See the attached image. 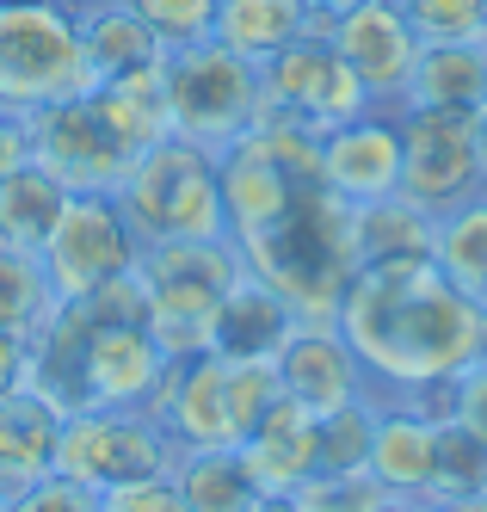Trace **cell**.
Listing matches in <instances>:
<instances>
[{
    "label": "cell",
    "instance_id": "4316f807",
    "mask_svg": "<svg viewBox=\"0 0 487 512\" xmlns=\"http://www.w3.org/2000/svg\"><path fill=\"white\" fill-rule=\"evenodd\" d=\"M173 488L185 500V512H253L259 488L241 463L235 445H216V451H179L173 457Z\"/></svg>",
    "mask_w": 487,
    "mask_h": 512
},
{
    "label": "cell",
    "instance_id": "d6a6232c",
    "mask_svg": "<svg viewBox=\"0 0 487 512\" xmlns=\"http://www.w3.org/2000/svg\"><path fill=\"white\" fill-rule=\"evenodd\" d=\"M420 44H487V0H395Z\"/></svg>",
    "mask_w": 487,
    "mask_h": 512
},
{
    "label": "cell",
    "instance_id": "e0dca14e",
    "mask_svg": "<svg viewBox=\"0 0 487 512\" xmlns=\"http://www.w3.org/2000/svg\"><path fill=\"white\" fill-rule=\"evenodd\" d=\"M93 315L87 303H56L50 321L25 340V389H37L56 414L93 408L87 395V346H93Z\"/></svg>",
    "mask_w": 487,
    "mask_h": 512
},
{
    "label": "cell",
    "instance_id": "60d3db41",
    "mask_svg": "<svg viewBox=\"0 0 487 512\" xmlns=\"http://www.w3.org/2000/svg\"><path fill=\"white\" fill-rule=\"evenodd\" d=\"M13 389H25V340L0 327V395H13Z\"/></svg>",
    "mask_w": 487,
    "mask_h": 512
},
{
    "label": "cell",
    "instance_id": "7bdbcfd3",
    "mask_svg": "<svg viewBox=\"0 0 487 512\" xmlns=\"http://www.w3.org/2000/svg\"><path fill=\"white\" fill-rule=\"evenodd\" d=\"M370 512H432L426 500H401V494H389L383 506H370Z\"/></svg>",
    "mask_w": 487,
    "mask_h": 512
},
{
    "label": "cell",
    "instance_id": "74e56055",
    "mask_svg": "<svg viewBox=\"0 0 487 512\" xmlns=\"http://www.w3.org/2000/svg\"><path fill=\"white\" fill-rule=\"evenodd\" d=\"M0 512H99V494L81 488V482H68V475H50V482L25 488L19 500H7Z\"/></svg>",
    "mask_w": 487,
    "mask_h": 512
},
{
    "label": "cell",
    "instance_id": "e575fe53",
    "mask_svg": "<svg viewBox=\"0 0 487 512\" xmlns=\"http://www.w3.org/2000/svg\"><path fill=\"white\" fill-rule=\"evenodd\" d=\"M383 482L370 469H352V475H309L303 488H296V506L303 512H370L383 506Z\"/></svg>",
    "mask_w": 487,
    "mask_h": 512
},
{
    "label": "cell",
    "instance_id": "bcb514c9",
    "mask_svg": "<svg viewBox=\"0 0 487 512\" xmlns=\"http://www.w3.org/2000/svg\"><path fill=\"white\" fill-rule=\"evenodd\" d=\"M475 358L487 364V309H481V346H475Z\"/></svg>",
    "mask_w": 487,
    "mask_h": 512
},
{
    "label": "cell",
    "instance_id": "1f68e13d",
    "mask_svg": "<svg viewBox=\"0 0 487 512\" xmlns=\"http://www.w3.org/2000/svg\"><path fill=\"white\" fill-rule=\"evenodd\" d=\"M370 432H377V395L352 401L340 414H321V469L315 475H352L370 463Z\"/></svg>",
    "mask_w": 487,
    "mask_h": 512
},
{
    "label": "cell",
    "instance_id": "83f0119b",
    "mask_svg": "<svg viewBox=\"0 0 487 512\" xmlns=\"http://www.w3.org/2000/svg\"><path fill=\"white\" fill-rule=\"evenodd\" d=\"M62 204H68V192L56 186L44 167L25 161L19 173H7V179H0V247H7V253H37L50 241Z\"/></svg>",
    "mask_w": 487,
    "mask_h": 512
},
{
    "label": "cell",
    "instance_id": "f1b7e54d",
    "mask_svg": "<svg viewBox=\"0 0 487 512\" xmlns=\"http://www.w3.org/2000/svg\"><path fill=\"white\" fill-rule=\"evenodd\" d=\"M432 266L451 278L475 309H487V192L438 216L432 229Z\"/></svg>",
    "mask_w": 487,
    "mask_h": 512
},
{
    "label": "cell",
    "instance_id": "ba28073f",
    "mask_svg": "<svg viewBox=\"0 0 487 512\" xmlns=\"http://www.w3.org/2000/svg\"><path fill=\"white\" fill-rule=\"evenodd\" d=\"M136 253H142V241L130 229V216L118 210V198L111 192H68L50 241L37 247V260H44L62 303H81L99 284L136 272Z\"/></svg>",
    "mask_w": 487,
    "mask_h": 512
},
{
    "label": "cell",
    "instance_id": "9c48e42d",
    "mask_svg": "<svg viewBox=\"0 0 487 512\" xmlns=\"http://www.w3.org/2000/svg\"><path fill=\"white\" fill-rule=\"evenodd\" d=\"M259 87H266V105L259 118H284V124H303L315 136L340 130L364 112H377L364 93V81L346 68V56L333 50L327 38H303L278 50L272 62H259Z\"/></svg>",
    "mask_w": 487,
    "mask_h": 512
},
{
    "label": "cell",
    "instance_id": "30bf717a",
    "mask_svg": "<svg viewBox=\"0 0 487 512\" xmlns=\"http://www.w3.org/2000/svg\"><path fill=\"white\" fill-rule=\"evenodd\" d=\"M481 155H475V118L407 105L401 112V198L426 216H451L457 204L481 198Z\"/></svg>",
    "mask_w": 487,
    "mask_h": 512
},
{
    "label": "cell",
    "instance_id": "c3c4849f",
    "mask_svg": "<svg viewBox=\"0 0 487 512\" xmlns=\"http://www.w3.org/2000/svg\"><path fill=\"white\" fill-rule=\"evenodd\" d=\"M481 506H487V494H481Z\"/></svg>",
    "mask_w": 487,
    "mask_h": 512
},
{
    "label": "cell",
    "instance_id": "7402d4cb",
    "mask_svg": "<svg viewBox=\"0 0 487 512\" xmlns=\"http://www.w3.org/2000/svg\"><path fill=\"white\" fill-rule=\"evenodd\" d=\"M93 105H99V118L111 124V136H118L130 155H142V149H155V142L173 136L161 56L142 62V68H124V75H111V81H99L93 87Z\"/></svg>",
    "mask_w": 487,
    "mask_h": 512
},
{
    "label": "cell",
    "instance_id": "8fae6325",
    "mask_svg": "<svg viewBox=\"0 0 487 512\" xmlns=\"http://www.w3.org/2000/svg\"><path fill=\"white\" fill-rule=\"evenodd\" d=\"M25 124H31V167H44L62 192H118L130 149L99 118L93 93L25 112Z\"/></svg>",
    "mask_w": 487,
    "mask_h": 512
},
{
    "label": "cell",
    "instance_id": "d4e9b609",
    "mask_svg": "<svg viewBox=\"0 0 487 512\" xmlns=\"http://www.w3.org/2000/svg\"><path fill=\"white\" fill-rule=\"evenodd\" d=\"M74 13H81V50H87V68H93V87L124 75V68L167 56L155 44V31H148L124 0H74Z\"/></svg>",
    "mask_w": 487,
    "mask_h": 512
},
{
    "label": "cell",
    "instance_id": "2e32d148",
    "mask_svg": "<svg viewBox=\"0 0 487 512\" xmlns=\"http://www.w3.org/2000/svg\"><path fill=\"white\" fill-rule=\"evenodd\" d=\"M155 420L179 451H216V445H241L235 408H229V358L198 352V358H173V377L155 401Z\"/></svg>",
    "mask_w": 487,
    "mask_h": 512
},
{
    "label": "cell",
    "instance_id": "44dd1931",
    "mask_svg": "<svg viewBox=\"0 0 487 512\" xmlns=\"http://www.w3.org/2000/svg\"><path fill=\"white\" fill-rule=\"evenodd\" d=\"M432 438H438V420L414 401H383L377 395V432H370V475L383 482V494H401V500H426V482H432Z\"/></svg>",
    "mask_w": 487,
    "mask_h": 512
},
{
    "label": "cell",
    "instance_id": "3957f363",
    "mask_svg": "<svg viewBox=\"0 0 487 512\" xmlns=\"http://www.w3.org/2000/svg\"><path fill=\"white\" fill-rule=\"evenodd\" d=\"M247 272L241 247L229 235L210 241H148L136 253V284L148 297V334L161 340L167 358H198L210 352L216 309Z\"/></svg>",
    "mask_w": 487,
    "mask_h": 512
},
{
    "label": "cell",
    "instance_id": "5b68a950",
    "mask_svg": "<svg viewBox=\"0 0 487 512\" xmlns=\"http://www.w3.org/2000/svg\"><path fill=\"white\" fill-rule=\"evenodd\" d=\"M118 210L130 216L136 241H210L229 235L222 223V186H216V155L185 136H167L155 149L130 155L118 179Z\"/></svg>",
    "mask_w": 487,
    "mask_h": 512
},
{
    "label": "cell",
    "instance_id": "8d00e7d4",
    "mask_svg": "<svg viewBox=\"0 0 487 512\" xmlns=\"http://www.w3.org/2000/svg\"><path fill=\"white\" fill-rule=\"evenodd\" d=\"M444 420H457L463 432H475L487 445V364H463V371L444 383Z\"/></svg>",
    "mask_w": 487,
    "mask_h": 512
},
{
    "label": "cell",
    "instance_id": "7a4b0ae2",
    "mask_svg": "<svg viewBox=\"0 0 487 512\" xmlns=\"http://www.w3.org/2000/svg\"><path fill=\"white\" fill-rule=\"evenodd\" d=\"M253 278H266L278 297L296 309V321L327 327L340 315V297L358 272L352 247V204L340 192H327L321 179L296 192L266 229H253L235 241Z\"/></svg>",
    "mask_w": 487,
    "mask_h": 512
},
{
    "label": "cell",
    "instance_id": "f35d334b",
    "mask_svg": "<svg viewBox=\"0 0 487 512\" xmlns=\"http://www.w3.org/2000/svg\"><path fill=\"white\" fill-rule=\"evenodd\" d=\"M99 512H185L173 475H155V482H136L118 494H99Z\"/></svg>",
    "mask_w": 487,
    "mask_h": 512
},
{
    "label": "cell",
    "instance_id": "7dc6e473",
    "mask_svg": "<svg viewBox=\"0 0 487 512\" xmlns=\"http://www.w3.org/2000/svg\"><path fill=\"white\" fill-rule=\"evenodd\" d=\"M315 7H327V13H340V7H358V0H315Z\"/></svg>",
    "mask_w": 487,
    "mask_h": 512
},
{
    "label": "cell",
    "instance_id": "d6986e66",
    "mask_svg": "<svg viewBox=\"0 0 487 512\" xmlns=\"http://www.w3.org/2000/svg\"><path fill=\"white\" fill-rule=\"evenodd\" d=\"M296 309L278 297V290L266 284V278H253V272H241L235 278V290L222 297V309H216V334H210V352L216 358H229V364H278V352H284V340L296 334Z\"/></svg>",
    "mask_w": 487,
    "mask_h": 512
},
{
    "label": "cell",
    "instance_id": "4fadbf2b",
    "mask_svg": "<svg viewBox=\"0 0 487 512\" xmlns=\"http://www.w3.org/2000/svg\"><path fill=\"white\" fill-rule=\"evenodd\" d=\"M321 186L352 210L401 192V112H364L321 136Z\"/></svg>",
    "mask_w": 487,
    "mask_h": 512
},
{
    "label": "cell",
    "instance_id": "8992f818",
    "mask_svg": "<svg viewBox=\"0 0 487 512\" xmlns=\"http://www.w3.org/2000/svg\"><path fill=\"white\" fill-rule=\"evenodd\" d=\"M167 75V112H173V136L198 142V149L222 155L235 136H247L259 124V105H266V87H259V62L235 56L229 44H185L161 56Z\"/></svg>",
    "mask_w": 487,
    "mask_h": 512
},
{
    "label": "cell",
    "instance_id": "603a6c76",
    "mask_svg": "<svg viewBox=\"0 0 487 512\" xmlns=\"http://www.w3.org/2000/svg\"><path fill=\"white\" fill-rule=\"evenodd\" d=\"M407 105H432V112H487V44H420ZM401 105V112H407Z\"/></svg>",
    "mask_w": 487,
    "mask_h": 512
},
{
    "label": "cell",
    "instance_id": "6da1fadb",
    "mask_svg": "<svg viewBox=\"0 0 487 512\" xmlns=\"http://www.w3.org/2000/svg\"><path fill=\"white\" fill-rule=\"evenodd\" d=\"M333 327L346 334L383 401L444 389L463 364H475L481 346V309L432 260L358 266Z\"/></svg>",
    "mask_w": 487,
    "mask_h": 512
},
{
    "label": "cell",
    "instance_id": "f6af8a7d",
    "mask_svg": "<svg viewBox=\"0 0 487 512\" xmlns=\"http://www.w3.org/2000/svg\"><path fill=\"white\" fill-rule=\"evenodd\" d=\"M432 512H487L481 500H451V506H432Z\"/></svg>",
    "mask_w": 487,
    "mask_h": 512
},
{
    "label": "cell",
    "instance_id": "ee69618b",
    "mask_svg": "<svg viewBox=\"0 0 487 512\" xmlns=\"http://www.w3.org/2000/svg\"><path fill=\"white\" fill-rule=\"evenodd\" d=\"M475 155H481V179H487V112H475Z\"/></svg>",
    "mask_w": 487,
    "mask_h": 512
},
{
    "label": "cell",
    "instance_id": "4dcf8cb0",
    "mask_svg": "<svg viewBox=\"0 0 487 512\" xmlns=\"http://www.w3.org/2000/svg\"><path fill=\"white\" fill-rule=\"evenodd\" d=\"M56 303L62 297H56L44 260H37V253H7V247H0V327L19 334V340H31L37 327L50 321Z\"/></svg>",
    "mask_w": 487,
    "mask_h": 512
},
{
    "label": "cell",
    "instance_id": "52a82bcc",
    "mask_svg": "<svg viewBox=\"0 0 487 512\" xmlns=\"http://www.w3.org/2000/svg\"><path fill=\"white\" fill-rule=\"evenodd\" d=\"M173 457L179 445L148 408H81L62 420L56 438V475L93 494H118L136 482H155V475H173Z\"/></svg>",
    "mask_w": 487,
    "mask_h": 512
},
{
    "label": "cell",
    "instance_id": "ab89813d",
    "mask_svg": "<svg viewBox=\"0 0 487 512\" xmlns=\"http://www.w3.org/2000/svg\"><path fill=\"white\" fill-rule=\"evenodd\" d=\"M31 161V124L19 112H0V179Z\"/></svg>",
    "mask_w": 487,
    "mask_h": 512
},
{
    "label": "cell",
    "instance_id": "7c38bea8",
    "mask_svg": "<svg viewBox=\"0 0 487 512\" xmlns=\"http://www.w3.org/2000/svg\"><path fill=\"white\" fill-rule=\"evenodd\" d=\"M327 44L346 56V68L364 81V93H370L377 112H401L407 105L420 38H414V25H407V13L395 7V0H358V7H340Z\"/></svg>",
    "mask_w": 487,
    "mask_h": 512
},
{
    "label": "cell",
    "instance_id": "cb8c5ba5",
    "mask_svg": "<svg viewBox=\"0 0 487 512\" xmlns=\"http://www.w3.org/2000/svg\"><path fill=\"white\" fill-rule=\"evenodd\" d=\"M309 25H315V0H222L210 38L247 62H272L278 50L303 44Z\"/></svg>",
    "mask_w": 487,
    "mask_h": 512
},
{
    "label": "cell",
    "instance_id": "f546056e",
    "mask_svg": "<svg viewBox=\"0 0 487 512\" xmlns=\"http://www.w3.org/2000/svg\"><path fill=\"white\" fill-rule=\"evenodd\" d=\"M487 494V445L475 432H463L457 420H438L432 438V482H426V506H451V500H481Z\"/></svg>",
    "mask_w": 487,
    "mask_h": 512
},
{
    "label": "cell",
    "instance_id": "ac0fdd59",
    "mask_svg": "<svg viewBox=\"0 0 487 512\" xmlns=\"http://www.w3.org/2000/svg\"><path fill=\"white\" fill-rule=\"evenodd\" d=\"M235 451L259 494H296L321 469V420L309 408H296L290 395H278Z\"/></svg>",
    "mask_w": 487,
    "mask_h": 512
},
{
    "label": "cell",
    "instance_id": "484cf974",
    "mask_svg": "<svg viewBox=\"0 0 487 512\" xmlns=\"http://www.w3.org/2000/svg\"><path fill=\"white\" fill-rule=\"evenodd\" d=\"M432 229L438 216H426L420 204L377 198V204H358L352 210V247H358V266H395V260H432Z\"/></svg>",
    "mask_w": 487,
    "mask_h": 512
},
{
    "label": "cell",
    "instance_id": "d590c367",
    "mask_svg": "<svg viewBox=\"0 0 487 512\" xmlns=\"http://www.w3.org/2000/svg\"><path fill=\"white\" fill-rule=\"evenodd\" d=\"M278 389V364H229V408H235V432L247 438L259 426V414L272 408Z\"/></svg>",
    "mask_w": 487,
    "mask_h": 512
},
{
    "label": "cell",
    "instance_id": "5bb4252c",
    "mask_svg": "<svg viewBox=\"0 0 487 512\" xmlns=\"http://www.w3.org/2000/svg\"><path fill=\"white\" fill-rule=\"evenodd\" d=\"M278 389L296 401V408H309L315 420L352 408V401H364V395H377L370 377H364V364H358V352L346 346V334L333 321L327 327L303 321L284 340V352H278Z\"/></svg>",
    "mask_w": 487,
    "mask_h": 512
},
{
    "label": "cell",
    "instance_id": "836d02e7",
    "mask_svg": "<svg viewBox=\"0 0 487 512\" xmlns=\"http://www.w3.org/2000/svg\"><path fill=\"white\" fill-rule=\"evenodd\" d=\"M124 7L155 31L161 50H185V44H204L216 31V7H222V0H124Z\"/></svg>",
    "mask_w": 487,
    "mask_h": 512
},
{
    "label": "cell",
    "instance_id": "ffe728a7",
    "mask_svg": "<svg viewBox=\"0 0 487 512\" xmlns=\"http://www.w3.org/2000/svg\"><path fill=\"white\" fill-rule=\"evenodd\" d=\"M62 420H68V414H56L37 389L0 395V506L56 475V438H62Z\"/></svg>",
    "mask_w": 487,
    "mask_h": 512
},
{
    "label": "cell",
    "instance_id": "9a60e30c",
    "mask_svg": "<svg viewBox=\"0 0 487 512\" xmlns=\"http://www.w3.org/2000/svg\"><path fill=\"white\" fill-rule=\"evenodd\" d=\"M173 377V358L161 352V340L148 334L142 321H105L93 327V346H87V395L93 408H148Z\"/></svg>",
    "mask_w": 487,
    "mask_h": 512
},
{
    "label": "cell",
    "instance_id": "b9f144b4",
    "mask_svg": "<svg viewBox=\"0 0 487 512\" xmlns=\"http://www.w3.org/2000/svg\"><path fill=\"white\" fill-rule=\"evenodd\" d=\"M253 512H303V506H296V494H259Z\"/></svg>",
    "mask_w": 487,
    "mask_h": 512
},
{
    "label": "cell",
    "instance_id": "277c9868",
    "mask_svg": "<svg viewBox=\"0 0 487 512\" xmlns=\"http://www.w3.org/2000/svg\"><path fill=\"white\" fill-rule=\"evenodd\" d=\"M93 93L74 0H0V112H44V105Z\"/></svg>",
    "mask_w": 487,
    "mask_h": 512
}]
</instances>
